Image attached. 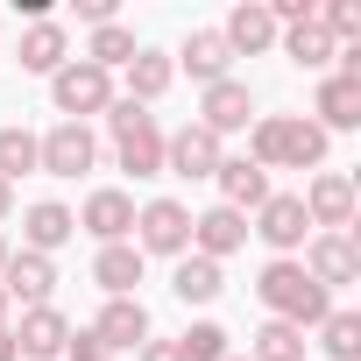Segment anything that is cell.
<instances>
[{
	"instance_id": "1",
	"label": "cell",
	"mask_w": 361,
	"mask_h": 361,
	"mask_svg": "<svg viewBox=\"0 0 361 361\" xmlns=\"http://www.w3.org/2000/svg\"><path fill=\"white\" fill-rule=\"evenodd\" d=\"M333 135L312 114H255L248 121V163L255 170H326Z\"/></svg>"
},
{
	"instance_id": "2",
	"label": "cell",
	"mask_w": 361,
	"mask_h": 361,
	"mask_svg": "<svg viewBox=\"0 0 361 361\" xmlns=\"http://www.w3.org/2000/svg\"><path fill=\"white\" fill-rule=\"evenodd\" d=\"M255 298H262V312H269V319H283V326H298V333H312V326L333 312V298L298 269V255H269V262H262V276H255Z\"/></svg>"
},
{
	"instance_id": "3",
	"label": "cell",
	"mask_w": 361,
	"mask_h": 361,
	"mask_svg": "<svg viewBox=\"0 0 361 361\" xmlns=\"http://www.w3.org/2000/svg\"><path fill=\"white\" fill-rule=\"evenodd\" d=\"M106 135H114V163L128 177H163V121L135 99H114L106 106Z\"/></svg>"
},
{
	"instance_id": "4",
	"label": "cell",
	"mask_w": 361,
	"mask_h": 361,
	"mask_svg": "<svg viewBox=\"0 0 361 361\" xmlns=\"http://www.w3.org/2000/svg\"><path fill=\"white\" fill-rule=\"evenodd\" d=\"M135 248H142V262L149 255H192V206L185 199H149V206H135V234H128Z\"/></svg>"
},
{
	"instance_id": "5",
	"label": "cell",
	"mask_w": 361,
	"mask_h": 361,
	"mask_svg": "<svg viewBox=\"0 0 361 361\" xmlns=\"http://www.w3.org/2000/svg\"><path fill=\"white\" fill-rule=\"evenodd\" d=\"M121 92H114V71H99V64H85V57H71L57 78H50V106L64 114V121H85V114H106Z\"/></svg>"
},
{
	"instance_id": "6",
	"label": "cell",
	"mask_w": 361,
	"mask_h": 361,
	"mask_svg": "<svg viewBox=\"0 0 361 361\" xmlns=\"http://www.w3.org/2000/svg\"><path fill=\"white\" fill-rule=\"evenodd\" d=\"M298 206H305L312 234H354V177L347 170H312Z\"/></svg>"
},
{
	"instance_id": "7",
	"label": "cell",
	"mask_w": 361,
	"mask_h": 361,
	"mask_svg": "<svg viewBox=\"0 0 361 361\" xmlns=\"http://www.w3.org/2000/svg\"><path fill=\"white\" fill-rule=\"evenodd\" d=\"M298 269L333 298V290L361 283V241H354V234H312V241L298 248Z\"/></svg>"
},
{
	"instance_id": "8",
	"label": "cell",
	"mask_w": 361,
	"mask_h": 361,
	"mask_svg": "<svg viewBox=\"0 0 361 361\" xmlns=\"http://www.w3.org/2000/svg\"><path fill=\"white\" fill-rule=\"evenodd\" d=\"M99 163V135L85 121H57L50 135H36V170L43 177H85Z\"/></svg>"
},
{
	"instance_id": "9",
	"label": "cell",
	"mask_w": 361,
	"mask_h": 361,
	"mask_svg": "<svg viewBox=\"0 0 361 361\" xmlns=\"http://www.w3.org/2000/svg\"><path fill=\"white\" fill-rule=\"evenodd\" d=\"M248 234H255L262 248H276V255H298V248L312 241V220H305L298 192H269V199L248 213Z\"/></svg>"
},
{
	"instance_id": "10",
	"label": "cell",
	"mask_w": 361,
	"mask_h": 361,
	"mask_svg": "<svg viewBox=\"0 0 361 361\" xmlns=\"http://www.w3.org/2000/svg\"><path fill=\"white\" fill-rule=\"evenodd\" d=\"M220 163H227V142L213 128H199V121H185L177 135H163V170L170 177H213Z\"/></svg>"
},
{
	"instance_id": "11",
	"label": "cell",
	"mask_w": 361,
	"mask_h": 361,
	"mask_svg": "<svg viewBox=\"0 0 361 361\" xmlns=\"http://www.w3.org/2000/svg\"><path fill=\"white\" fill-rule=\"evenodd\" d=\"M15 64H22L29 78H57V71L71 64V29H64L57 15L29 22V29H22V43H15Z\"/></svg>"
},
{
	"instance_id": "12",
	"label": "cell",
	"mask_w": 361,
	"mask_h": 361,
	"mask_svg": "<svg viewBox=\"0 0 361 361\" xmlns=\"http://www.w3.org/2000/svg\"><path fill=\"white\" fill-rule=\"evenodd\" d=\"M71 220H78V227L99 241V248H114V241H128V234H135V199H128L121 185H99V192H92V199H85Z\"/></svg>"
},
{
	"instance_id": "13",
	"label": "cell",
	"mask_w": 361,
	"mask_h": 361,
	"mask_svg": "<svg viewBox=\"0 0 361 361\" xmlns=\"http://www.w3.org/2000/svg\"><path fill=\"white\" fill-rule=\"evenodd\" d=\"M241 248H248V213H234V206H206V213H192V255L227 262V255H241Z\"/></svg>"
},
{
	"instance_id": "14",
	"label": "cell",
	"mask_w": 361,
	"mask_h": 361,
	"mask_svg": "<svg viewBox=\"0 0 361 361\" xmlns=\"http://www.w3.org/2000/svg\"><path fill=\"white\" fill-rule=\"evenodd\" d=\"M8 333H15V354H22V361H64L71 319H64L57 305H29V312H22V326H8Z\"/></svg>"
},
{
	"instance_id": "15",
	"label": "cell",
	"mask_w": 361,
	"mask_h": 361,
	"mask_svg": "<svg viewBox=\"0 0 361 361\" xmlns=\"http://www.w3.org/2000/svg\"><path fill=\"white\" fill-rule=\"evenodd\" d=\"M0 290H8V305H50V290H57V262L50 255H29V248H15L8 262H0Z\"/></svg>"
},
{
	"instance_id": "16",
	"label": "cell",
	"mask_w": 361,
	"mask_h": 361,
	"mask_svg": "<svg viewBox=\"0 0 361 361\" xmlns=\"http://www.w3.org/2000/svg\"><path fill=\"white\" fill-rule=\"evenodd\" d=\"M248 121H255V92H248L241 78H220V85H206V92H199V128H213L220 142H227V135H241Z\"/></svg>"
},
{
	"instance_id": "17",
	"label": "cell",
	"mask_w": 361,
	"mask_h": 361,
	"mask_svg": "<svg viewBox=\"0 0 361 361\" xmlns=\"http://www.w3.org/2000/svg\"><path fill=\"white\" fill-rule=\"evenodd\" d=\"M92 333H99L106 354H135V347L149 340V305H142V298H106L99 319H92Z\"/></svg>"
},
{
	"instance_id": "18",
	"label": "cell",
	"mask_w": 361,
	"mask_h": 361,
	"mask_svg": "<svg viewBox=\"0 0 361 361\" xmlns=\"http://www.w3.org/2000/svg\"><path fill=\"white\" fill-rule=\"evenodd\" d=\"M170 64H177V71H192L199 85L234 78V50H227V36H220V29H192V36H185V50H177Z\"/></svg>"
},
{
	"instance_id": "19",
	"label": "cell",
	"mask_w": 361,
	"mask_h": 361,
	"mask_svg": "<svg viewBox=\"0 0 361 361\" xmlns=\"http://www.w3.org/2000/svg\"><path fill=\"white\" fill-rule=\"evenodd\" d=\"M312 121H319L326 135H347V128H361V78H340V71H326V78H319V99H312Z\"/></svg>"
},
{
	"instance_id": "20",
	"label": "cell",
	"mask_w": 361,
	"mask_h": 361,
	"mask_svg": "<svg viewBox=\"0 0 361 361\" xmlns=\"http://www.w3.org/2000/svg\"><path fill=\"white\" fill-rule=\"evenodd\" d=\"M78 234V220H71V206H57V199H36L29 213H22V248L29 255H50L57 262V248Z\"/></svg>"
},
{
	"instance_id": "21",
	"label": "cell",
	"mask_w": 361,
	"mask_h": 361,
	"mask_svg": "<svg viewBox=\"0 0 361 361\" xmlns=\"http://www.w3.org/2000/svg\"><path fill=\"white\" fill-rule=\"evenodd\" d=\"M121 71H128V92H121V99H135V106H156V99L177 85V64H170V50H149V43H142V50H135Z\"/></svg>"
},
{
	"instance_id": "22",
	"label": "cell",
	"mask_w": 361,
	"mask_h": 361,
	"mask_svg": "<svg viewBox=\"0 0 361 361\" xmlns=\"http://www.w3.org/2000/svg\"><path fill=\"white\" fill-rule=\"evenodd\" d=\"M220 36H227L234 57H262V50H276V22H269L262 0H241V8L220 22Z\"/></svg>"
},
{
	"instance_id": "23",
	"label": "cell",
	"mask_w": 361,
	"mask_h": 361,
	"mask_svg": "<svg viewBox=\"0 0 361 361\" xmlns=\"http://www.w3.org/2000/svg\"><path fill=\"white\" fill-rule=\"evenodd\" d=\"M213 185H220V206H234V213H255V206L269 199V170H255L248 156H227V163L213 170Z\"/></svg>"
},
{
	"instance_id": "24",
	"label": "cell",
	"mask_w": 361,
	"mask_h": 361,
	"mask_svg": "<svg viewBox=\"0 0 361 361\" xmlns=\"http://www.w3.org/2000/svg\"><path fill=\"white\" fill-rule=\"evenodd\" d=\"M92 283H99L106 298H135V283H142V248H135V241L99 248V255H92Z\"/></svg>"
},
{
	"instance_id": "25",
	"label": "cell",
	"mask_w": 361,
	"mask_h": 361,
	"mask_svg": "<svg viewBox=\"0 0 361 361\" xmlns=\"http://www.w3.org/2000/svg\"><path fill=\"white\" fill-rule=\"evenodd\" d=\"M220 290H227L220 262H206V255H177V269H170V298H177V305H213Z\"/></svg>"
},
{
	"instance_id": "26",
	"label": "cell",
	"mask_w": 361,
	"mask_h": 361,
	"mask_svg": "<svg viewBox=\"0 0 361 361\" xmlns=\"http://www.w3.org/2000/svg\"><path fill=\"white\" fill-rule=\"evenodd\" d=\"M276 50L298 64V71H326L340 50H333V36L319 29V22H298V29H276Z\"/></svg>"
},
{
	"instance_id": "27",
	"label": "cell",
	"mask_w": 361,
	"mask_h": 361,
	"mask_svg": "<svg viewBox=\"0 0 361 361\" xmlns=\"http://www.w3.org/2000/svg\"><path fill=\"white\" fill-rule=\"evenodd\" d=\"M305 333L298 326H283V319H262L255 326V340H248V361H305Z\"/></svg>"
},
{
	"instance_id": "28",
	"label": "cell",
	"mask_w": 361,
	"mask_h": 361,
	"mask_svg": "<svg viewBox=\"0 0 361 361\" xmlns=\"http://www.w3.org/2000/svg\"><path fill=\"white\" fill-rule=\"evenodd\" d=\"M135 50H142V43H135V29H128V22H99V29H92V43H85V64H99V71H121Z\"/></svg>"
},
{
	"instance_id": "29",
	"label": "cell",
	"mask_w": 361,
	"mask_h": 361,
	"mask_svg": "<svg viewBox=\"0 0 361 361\" xmlns=\"http://www.w3.org/2000/svg\"><path fill=\"white\" fill-rule=\"evenodd\" d=\"M312 333H319V347H326L333 361H361V312H340V305H333Z\"/></svg>"
},
{
	"instance_id": "30",
	"label": "cell",
	"mask_w": 361,
	"mask_h": 361,
	"mask_svg": "<svg viewBox=\"0 0 361 361\" xmlns=\"http://www.w3.org/2000/svg\"><path fill=\"white\" fill-rule=\"evenodd\" d=\"M227 340H234V333H227L220 319H192L185 333H177V347H185V361H227Z\"/></svg>"
},
{
	"instance_id": "31",
	"label": "cell",
	"mask_w": 361,
	"mask_h": 361,
	"mask_svg": "<svg viewBox=\"0 0 361 361\" xmlns=\"http://www.w3.org/2000/svg\"><path fill=\"white\" fill-rule=\"evenodd\" d=\"M29 170H36V135L8 121V128H0V177L15 185V177H29Z\"/></svg>"
},
{
	"instance_id": "32",
	"label": "cell",
	"mask_w": 361,
	"mask_h": 361,
	"mask_svg": "<svg viewBox=\"0 0 361 361\" xmlns=\"http://www.w3.org/2000/svg\"><path fill=\"white\" fill-rule=\"evenodd\" d=\"M64 361H114V354L99 347V333H92V326H71V340H64Z\"/></svg>"
},
{
	"instance_id": "33",
	"label": "cell",
	"mask_w": 361,
	"mask_h": 361,
	"mask_svg": "<svg viewBox=\"0 0 361 361\" xmlns=\"http://www.w3.org/2000/svg\"><path fill=\"white\" fill-rule=\"evenodd\" d=\"M135 361H185V347H177V340H156V333H149V340L135 347Z\"/></svg>"
},
{
	"instance_id": "34",
	"label": "cell",
	"mask_w": 361,
	"mask_h": 361,
	"mask_svg": "<svg viewBox=\"0 0 361 361\" xmlns=\"http://www.w3.org/2000/svg\"><path fill=\"white\" fill-rule=\"evenodd\" d=\"M78 22L99 29V22H121V15H114V0H78Z\"/></svg>"
},
{
	"instance_id": "35",
	"label": "cell",
	"mask_w": 361,
	"mask_h": 361,
	"mask_svg": "<svg viewBox=\"0 0 361 361\" xmlns=\"http://www.w3.org/2000/svg\"><path fill=\"white\" fill-rule=\"evenodd\" d=\"M8 213H15V185L0 177V227H8Z\"/></svg>"
},
{
	"instance_id": "36",
	"label": "cell",
	"mask_w": 361,
	"mask_h": 361,
	"mask_svg": "<svg viewBox=\"0 0 361 361\" xmlns=\"http://www.w3.org/2000/svg\"><path fill=\"white\" fill-rule=\"evenodd\" d=\"M0 361H22V354H15V333H8V326H0Z\"/></svg>"
},
{
	"instance_id": "37",
	"label": "cell",
	"mask_w": 361,
	"mask_h": 361,
	"mask_svg": "<svg viewBox=\"0 0 361 361\" xmlns=\"http://www.w3.org/2000/svg\"><path fill=\"white\" fill-rule=\"evenodd\" d=\"M8 312H15V305H8V290H0V326H8Z\"/></svg>"
},
{
	"instance_id": "38",
	"label": "cell",
	"mask_w": 361,
	"mask_h": 361,
	"mask_svg": "<svg viewBox=\"0 0 361 361\" xmlns=\"http://www.w3.org/2000/svg\"><path fill=\"white\" fill-rule=\"evenodd\" d=\"M8 255H15V248H8V234H0V262H8Z\"/></svg>"
},
{
	"instance_id": "39",
	"label": "cell",
	"mask_w": 361,
	"mask_h": 361,
	"mask_svg": "<svg viewBox=\"0 0 361 361\" xmlns=\"http://www.w3.org/2000/svg\"><path fill=\"white\" fill-rule=\"evenodd\" d=\"M227 361H248V354H227Z\"/></svg>"
}]
</instances>
